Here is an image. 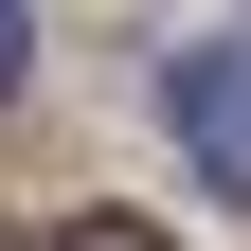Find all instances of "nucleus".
Instances as JSON below:
<instances>
[{
	"label": "nucleus",
	"mask_w": 251,
	"mask_h": 251,
	"mask_svg": "<svg viewBox=\"0 0 251 251\" xmlns=\"http://www.w3.org/2000/svg\"><path fill=\"white\" fill-rule=\"evenodd\" d=\"M162 126H179V162L215 179V198H251V36H198L162 72Z\"/></svg>",
	"instance_id": "f257e3e1"
},
{
	"label": "nucleus",
	"mask_w": 251,
	"mask_h": 251,
	"mask_svg": "<svg viewBox=\"0 0 251 251\" xmlns=\"http://www.w3.org/2000/svg\"><path fill=\"white\" fill-rule=\"evenodd\" d=\"M54 251H162V233H144V215H72Z\"/></svg>",
	"instance_id": "f03ea898"
},
{
	"label": "nucleus",
	"mask_w": 251,
	"mask_h": 251,
	"mask_svg": "<svg viewBox=\"0 0 251 251\" xmlns=\"http://www.w3.org/2000/svg\"><path fill=\"white\" fill-rule=\"evenodd\" d=\"M18 72H36V18H18V0H0V90H18Z\"/></svg>",
	"instance_id": "7ed1b4c3"
},
{
	"label": "nucleus",
	"mask_w": 251,
	"mask_h": 251,
	"mask_svg": "<svg viewBox=\"0 0 251 251\" xmlns=\"http://www.w3.org/2000/svg\"><path fill=\"white\" fill-rule=\"evenodd\" d=\"M0 251H36V233H0Z\"/></svg>",
	"instance_id": "20e7f679"
}]
</instances>
